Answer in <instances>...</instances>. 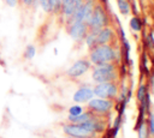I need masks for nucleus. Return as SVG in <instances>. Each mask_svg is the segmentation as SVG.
<instances>
[{
    "mask_svg": "<svg viewBox=\"0 0 154 138\" xmlns=\"http://www.w3.org/2000/svg\"><path fill=\"white\" fill-rule=\"evenodd\" d=\"M51 11H58L61 7V0H48Z\"/></svg>",
    "mask_w": 154,
    "mask_h": 138,
    "instance_id": "19",
    "label": "nucleus"
},
{
    "mask_svg": "<svg viewBox=\"0 0 154 138\" xmlns=\"http://www.w3.org/2000/svg\"><path fill=\"white\" fill-rule=\"evenodd\" d=\"M90 67L89 61L87 60H77L69 70H67V76L70 77H79L84 74Z\"/></svg>",
    "mask_w": 154,
    "mask_h": 138,
    "instance_id": "6",
    "label": "nucleus"
},
{
    "mask_svg": "<svg viewBox=\"0 0 154 138\" xmlns=\"http://www.w3.org/2000/svg\"><path fill=\"white\" fill-rule=\"evenodd\" d=\"M91 119H93V116L89 113H81L79 115H76V116H71V115L69 116V120L72 122H76V124H82V122H85Z\"/></svg>",
    "mask_w": 154,
    "mask_h": 138,
    "instance_id": "12",
    "label": "nucleus"
},
{
    "mask_svg": "<svg viewBox=\"0 0 154 138\" xmlns=\"http://www.w3.org/2000/svg\"><path fill=\"white\" fill-rule=\"evenodd\" d=\"M87 29H88L87 23H84V22H73L72 25L70 26V36L76 41H79V40L85 37Z\"/></svg>",
    "mask_w": 154,
    "mask_h": 138,
    "instance_id": "5",
    "label": "nucleus"
},
{
    "mask_svg": "<svg viewBox=\"0 0 154 138\" xmlns=\"http://www.w3.org/2000/svg\"><path fill=\"white\" fill-rule=\"evenodd\" d=\"M114 58H116L114 49L108 44H99L94 47L90 53V61L96 66L108 64Z\"/></svg>",
    "mask_w": 154,
    "mask_h": 138,
    "instance_id": "1",
    "label": "nucleus"
},
{
    "mask_svg": "<svg viewBox=\"0 0 154 138\" xmlns=\"http://www.w3.org/2000/svg\"><path fill=\"white\" fill-rule=\"evenodd\" d=\"M130 28H131L134 31H140V30L142 29L141 19H140V18H137V17L131 18V20H130Z\"/></svg>",
    "mask_w": 154,
    "mask_h": 138,
    "instance_id": "16",
    "label": "nucleus"
},
{
    "mask_svg": "<svg viewBox=\"0 0 154 138\" xmlns=\"http://www.w3.org/2000/svg\"><path fill=\"white\" fill-rule=\"evenodd\" d=\"M5 2L10 6V7H14L18 4V0H5Z\"/></svg>",
    "mask_w": 154,
    "mask_h": 138,
    "instance_id": "22",
    "label": "nucleus"
},
{
    "mask_svg": "<svg viewBox=\"0 0 154 138\" xmlns=\"http://www.w3.org/2000/svg\"><path fill=\"white\" fill-rule=\"evenodd\" d=\"M87 23L91 30H100L107 25V14L101 5H96L93 8L91 16Z\"/></svg>",
    "mask_w": 154,
    "mask_h": 138,
    "instance_id": "3",
    "label": "nucleus"
},
{
    "mask_svg": "<svg viewBox=\"0 0 154 138\" xmlns=\"http://www.w3.org/2000/svg\"><path fill=\"white\" fill-rule=\"evenodd\" d=\"M148 128H149V133L154 136V113L150 115V119H149V125H148Z\"/></svg>",
    "mask_w": 154,
    "mask_h": 138,
    "instance_id": "21",
    "label": "nucleus"
},
{
    "mask_svg": "<svg viewBox=\"0 0 154 138\" xmlns=\"http://www.w3.org/2000/svg\"><path fill=\"white\" fill-rule=\"evenodd\" d=\"M82 0H61V8L67 18H71L75 10L82 4Z\"/></svg>",
    "mask_w": 154,
    "mask_h": 138,
    "instance_id": "9",
    "label": "nucleus"
},
{
    "mask_svg": "<svg viewBox=\"0 0 154 138\" xmlns=\"http://www.w3.org/2000/svg\"><path fill=\"white\" fill-rule=\"evenodd\" d=\"M112 38H113V31L109 28H102L97 31V36H96L97 46L99 44H107Z\"/></svg>",
    "mask_w": 154,
    "mask_h": 138,
    "instance_id": "11",
    "label": "nucleus"
},
{
    "mask_svg": "<svg viewBox=\"0 0 154 138\" xmlns=\"http://www.w3.org/2000/svg\"><path fill=\"white\" fill-rule=\"evenodd\" d=\"M117 4H118V8L122 14L125 16V14L130 13V5L126 0H117Z\"/></svg>",
    "mask_w": 154,
    "mask_h": 138,
    "instance_id": "14",
    "label": "nucleus"
},
{
    "mask_svg": "<svg viewBox=\"0 0 154 138\" xmlns=\"http://www.w3.org/2000/svg\"><path fill=\"white\" fill-rule=\"evenodd\" d=\"M137 131H138V138H148L149 137V128L146 124L142 122L137 127Z\"/></svg>",
    "mask_w": 154,
    "mask_h": 138,
    "instance_id": "15",
    "label": "nucleus"
},
{
    "mask_svg": "<svg viewBox=\"0 0 154 138\" xmlns=\"http://www.w3.org/2000/svg\"><path fill=\"white\" fill-rule=\"evenodd\" d=\"M93 95H94V92L90 88H81L75 92L73 101L75 102H87V101L91 100Z\"/></svg>",
    "mask_w": 154,
    "mask_h": 138,
    "instance_id": "10",
    "label": "nucleus"
},
{
    "mask_svg": "<svg viewBox=\"0 0 154 138\" xmlns=\"http://www.w3.org/2000/svg\"><path fill=\"white\" fill-rule=\"evenodd\" d=\"M82 113V107L79 106H72L70 109H69V114L71 116H76V115H79Z\"/></svg>",
    "mask_w": 154,
    "mask_h": 138,
    "instance_id": "20",
    "label": "nucleus"
},
{
    "mask_svg": "<svg viewBox=\"0 0 154 138\" xmlns=\"http://www.w3.org/2000/svg\"><path fill=\"white\" fill-rule=\"evenodd\" d=\"M89 108L95 110V112H108L113 103L112 101H109L108 98H94V100H89Z\"/></svg>",
    "mask_w": 154,
    "mask_h": 138,
    "instance_id": "8",
    "label": "nucleus"
},
{
    "mask_svg": "<svg viewBox=\"0 0 154 138\" xmlns=\"http://www.w3.org/2000/svg\"><path fill=\"white\" fill-rule=\"evenodd\" d=\"M146 95H147V88H146V85H141L137 90V100L141 102Z\"/></svg>",
    "mask_w": 154,
    "mask_h": 138,
    "instance_id": "18",
    "label": "nucleus"
},
{
    "mask_svg": "<svg viewBox=\"0 0 154 138\" xmlns=\"http://www.w3.org/2000/svg\"><path fill=\"white\" fill-rule=\"evenodd\" d=\"M97 31H99V30H91L88 35H85V42H87V46H88L89 48H94V47L97 46V42H96Z\"/></svg>",
    "mask_w": 154,
    "mask_h": 138,
    "instance_id": "13",
    "label": "nucleus"
},
{
    "mask_svg": "<svg viewBox=\"0 0 154 138\" xmlns=\"http://www.w3.org/2000/svg\"><path fill=\"white\" fill-rule=\"evenodd\" d=\"M71 138H78V137H71Z\"/></svg>",
    "mask_w": 154,
    "mask_h": 138,
    "instance_id": "24",
    "label": "nucleus"
},
{
    "mask_svg": "<svg viewBox=\"0 0 154 138\" xmlns=\"http://www.w3.org/2000/svg\"><path fill=\"white\" fill-rule=\"evenodd\" d=\"M64 132L66 134H69L70 137H78V138H85L91 134V132H89L88 130H85L84 127H82L79 124L76 125H65L64 126Z\"/></svg>",
    "mask_w": 154,
    "mask_h": 138,
    "instance_id": "7",
    "label": "nucleus"
},
{
    "mask_svg": "<svg viewBox=\"0 0 154 138\" xmlns=\"http://www.w3.org/2000/svg\"><path fill=\"white\" fill-rule=\"evenodd\" d=\"M116 77H117L116 67L109 62L103 64V65H99L93 72V79L97 83L112 82L113 79H116Z\"/></svg>",
    "mask_w": 154,
    "mask_h": 138,
    "instance_id": "2",
    "label": "nucleus"
},
{
    "mask_svg": "<svg viewBox=\"0 0 154 138\" xmlns=\"http://www.w3.org/2000/svg\"><path fill=\"white\" fill-rule=\"evenodd\" d=\"M102 1H106V0H102Z\"/></svg>",
    "mask_w": 154,
    "mask_h": 138,
    "instance_id": "25",
    "label": "nucleus"
},
{
    "mask_svg": "<svg viewBox=\"0 0 154 138\" xmlns=\"http://www.w3.org/2000/svg\"><path fill=\"white\" fill-rule=\"evenodd\" d=\"M35 54H36V49H35V47H34L32 44H29V46L25 48L24 56H25L26 59H32V58L35 56Z\"/></svg>",
    "mask_w": 154,
    "mask_h": 138,
    "instance_id": "17",
    "label": "nucleus"
},
{
    "mask_svg": "<svg viewBox=\"0 0 154 138\" xmlns=\"http://www.w3.org/2000/svg\"><path fill=\"white\" fill-rule=\"evenodd\" d=\"M94 95L101 97V98H113L117 96L118 89L116 86V84L111 83V82H106V83H99L95 89L93 90Z\"/></svg>",
    "mask_w": 154,
    "mask_h": 138,
    "instance_id": "4",
    "label": "nucleus"
},
{
    "mask_svg": "<svg viewBox=\"0 0 154 138\" xmlns=\"http://www.w3.org/2000/svg\"><path fill=\"white\" fill-rule=\"evenodd\" d=\"M37 0H23V2L26 5V6H30V5H32L34 2H36Z\"/></svg>",
    "mask_w": 154,
    "mask_h": 138,
    "instance_id": "23",
    "label": "nucleus"
}]
</instances>
